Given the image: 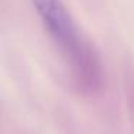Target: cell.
I'll list each match as a JSON object with an SVG mask.
<instances>
[{
    "label": "cell",
    "mask_w": 134,
    "mask_h": 134,
    "mask_svg": "<svg viewBox=\"0 0 134 134\" xmlns=\"http://www.w3.org/2000/svg\"><path fill=\"white\" fill-rule=\"evenodd\" d=\"M42 25L61 49L79 92L91 95L102 88V68L95 51L82 38L62 0H32Z\"/></svg>",
    "instance_id": "obj_1"
}]
</instances>
